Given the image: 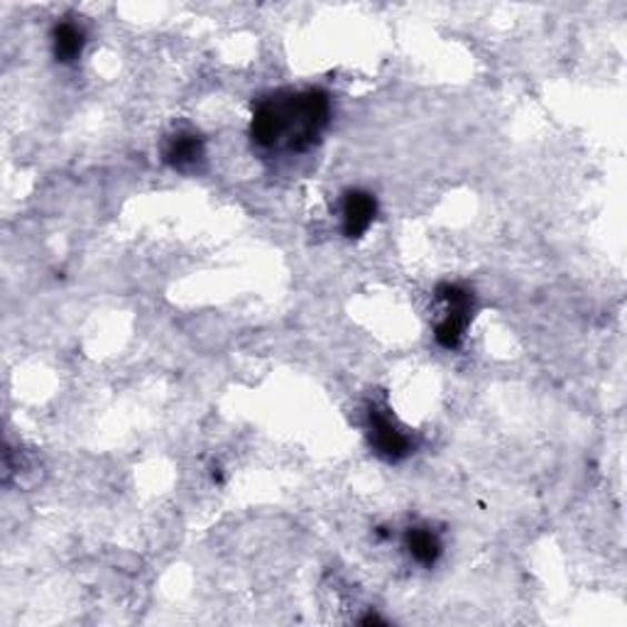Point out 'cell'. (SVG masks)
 Returning <instances> with one entry per match:
<instances>
[{"label":"cell","instance_id":"5","mask_svg":"<svg viewBox=\"0 0 627 627\" xmlns=\"http://www.w3.org/2000/svg\"><path fill=\"white\" fill-rule=\"evenodd\" d=\"M87 42H89V32L74 18H64L54 22V28L50 32L54 62L64 67L79 62L83 50H87Z\"/></svg>","mask_w":627,"mask_h":627},{"label":"cell","instance_id":"4","mask_svg":"<svg viewBox=\"0 0 627 627\" xmlns=\"http://www.w3.org/2000/svg\"><path fill=\"white\" fill-rule=\"evenodd\" d=\"M378 219V199L366 189H348L341 201V231L348 240L364 238Z\"/></svg>","mask_w":627,"mask_h":627},{"label":"cell","instance_id":"2","mask_svg":"<svg viewBox=\"0 0 627 627\" xmlns=\"http://www.w3.org/2000/svg\"><path fill=\"white\" fill-rule=\"evenodd\" d=\"M437 299L444 301L446 314L437 324V329H434V339H437L444 351H456L466 339V329L470 327V321H474L476 297L464 285L441 282L437 285Z\"/></svg>","mask_w":627,"mask_h":627},{"label":"cell","instance_id":"1","mask_svg":"<svg viewBox=\"0 0 627 627\" xmlns=\"http://www.w3.org/2000/svg\"><path fill=\"white\" fill-rule=\"evenodd\" d=\"M331 96L317 89H282L258 101L250 118V140L265 152L301 155L317 148L331 126Z\"/></svg>","mask_w":627,"mask_h":627},{"label":"cell","instance_id":"7","mask_svg":"<svg viewBox=\"0 0 627 627\" xmlns=\"http://www.w3.org/2000/svg\"><path fill=\"white\" fill-rule=\"evenodd\" d=\"M402 547L409 554V559H412L419 566H425V569L437 566V561L441 559V554H444L441 537L427 525L407 527L405 535H402Z\"/></svg>","mask_w":627,"mask_h":627},{"label":"cell","instance_id":"6","mask_svg":"<svg viewBox=\"0 0 627 627\" xmlns=\"http://www.w3.org/2000/svg\"><path fill=\"white\" fill-rule=\"evenodd\" d=\"M203 157H207L203 138L189 130L175 132V136L165 142V150H162V160L170 165L172 170H179V172L197 170V167L203 162Z\"/></svg>","mask_w":627,"mask_h":627},{"label":"cell","instance_id":"3","mask_svg":"<svg viewBox=\"0 0 627 627\" xmlns=\"http://www.w3.org/2000/svg\"><path fill=\"white\" fill-rule=\"evenodd\" d=\"M368 439L370 449L388 464H400L417 449V439L412 434L395 419L388 407L376 402L368 407Z\"/></svg>","mask_w":627,"mask_h":627}]
</instances>
